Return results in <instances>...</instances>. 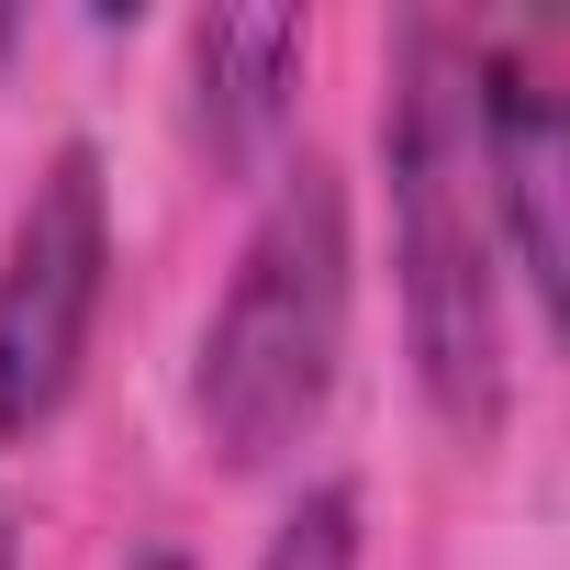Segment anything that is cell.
<instances>
[{"instance_id":"cell-4","label":"cell","mask_w":570,"mask_h":570,"mask_svg":"<svg viewBox=\"0 0 570 570\" xmlns=\"http://www.w3.org/2000/svg\"><path fill=\"white\" fill-rule=\"evenodd\" d=\"M470 124H481V190H492V224H503V268L537 314H559V179H570L559 57L537 35L470 23Z\"/></svg>"},{"instance_id":"cell-5","label":"cell","mask_w":570,"mask_h":570,"mask_svg":"<svg viewBox=\"0 0 570 570\" xmlns=\"http://www.w3.org/2000/svg\"><path fill=\"white\" fill-rule=\"evenodd\" d=\"M303 68H314L303 12H202L179 35V112H190V146L213 157V179H268L292 157Z\"/></svg>"},{"instance_id":"cell-9","label":"cell","mask_w":570,"mask_h":570,"mask_svg":"<svg viewBox=\"0 0 570 570\" xmlns=\"http://www.w3.org/2000/svg\"><path fill=\"white\" fill-rule=\"evenodd\" d=\"M12 57H23V12L0 0V79H12Z\"/></svg>"},{"instance_id":"cell-8","label":"cell","mask_w":570,"mask_h":570,"mask_svg":"<svg viewBox=\"0 0 570 570\" xmlns=\"http://www.w3.org/2000/svg\"><path fill=\"white\" fill-rule=\"evenodd\" d=\"M124 570H190V548H168V537H157V548H124Z\"/></svg>"},{"instance_id":"cell-6","label":"cell","mask_w":570,"mask_h":570,"mask_svg":"<svg viewBox=\"0 0 570 570\" xmlns=\"http://www.w3.org/2000/svg\"><path fill=\"white\" fill-rule=\"evenodd\" d=\"M246 570H370V503L358 481H303L279 503V525L257 537Z\"/></svg>"},{"instance_id":"cell-7","label":"cell","mask_w":570,"mask_h":570,"mask_svg":"<svg viewBox=\"0 0 570 570\" xmlns=\"http://www.w3.org/2000/svg\"><path fill=\"white\" fill-rule=\"evenodd\" d=\"M0 570H23V503L0 492Z\"/></svg>"},{"instance_id":"cell-1","label":"cell","mask_w":570,"mask_h":570,"mask_svg":"<svg viewBox=\"0 0 570 570\" xmlns=\"http://www.w3.org/2000/svg\"><path fill=\"white\" fill-rule=\"evenodd\" d=\"M381 179H392V292H403V358L425 414L459 448H492L514 425V268L481 190V124H470V23L403 12L381 68Z\"/></svg>"},{"instance_id":"cell-2","label":"cell","mask_w":570,"mask_h":570,"mask_svg":"<svg viewBox=\"0 0 570 570\" xmlns=\"http://www.w3.org/2000/svg\"><path fill=\"white\" fill-rule=\"evenodd\" d=\"M347 336H358V213H347V168L325 146H292L268 168L235 268L202 314L190 347V425L202 459L257 481L292 470L347 381Z\"/></svg>"},{"instance_id":"cell-3","label":"cell","mask_w":570,"mask_h":570,"mask_svg":"<svg viewBox=\"0 0 570 570\" xmlns=\"http://www.w3.org/2000/svg\"><path fill=\"white\" fill-rule=\"evenodd\" d=\"M112 168L90 135H57L35 190L0 224V448H35L68 414L112 303Z\"/></svg>"}]
</instances>
